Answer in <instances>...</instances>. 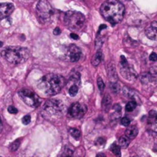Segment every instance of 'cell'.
<instances>
[{"label": "cell", "instance_id": "obj_12", "mask_svg": "<svg viewBox=\"0 0 157 157\" xmlns=\"http://www.w3.org/2000/svg\"><path fill=\"white\" fill-rule=\"evenodd\" d=\"M156 21H154L151 23L150 26L147 27V28H146L145 32H146V36H147L149 39L153 40V41L156 40Z\"/></svg>", "mask_w": 157, "mask_h": 157}, {"label": "cell", "instance_id": "obj_13", "mask_svg": "<svg viewBox=\"0 0 157 157\" xmlns=\"http://www.w3.org/2000/svg\"><path fill=\"white\" fill-rule=\"evenodd\" d=\"M138 134V129L136 126H129L125 131V136H127L129 139H134Z\"/></svg>", "mask_w": 157, "mask_h": 157}, {"label": "cell", "instance_id": "obj_5", "mask_svg": "<svg viewBox=\"0 0 157 157\" xmlns=\"http://www.w3.org/2000/svg\"><path fill=\"white\" fill-rule=\"evenodd\" d=\"M64 21L70 29L79 30L85 23V17L79 11H68L64 15Z\"/></svg>", "mask_w": 157, "mask_h": 157}, {"label": "cell", "instance_id": "obj_20", "mask_svg": "<svg viewBox=\"0 0 157 157\" xmlns=\"http://www.w3.org/2000/svg\"><path fill=\"white\" fill-rule=\"evenodd\" d=\"M77 92H78V86H77V84H71L68 88V93L70 96H76Z\"/></svg>", "mask_w": 157, "mask_h": 157}, {"label": "cell", "instance_id": "obj_40", "mask_svg": "<svg viewBox=\"0 0 157 157\" xmlns=\"http://www.w3.org/2000/svg\"><path fill=\"white\" fill-rule=\"evenodd\" d=\"M2 45V42H0V47H1V46Z\"/></svg>", "mask_w": 157, "mask_h": 157}, {"label": "cell", "instance_id": "obj_23", "mask_svg": "<svg viewBox=\"0 0 157 157\" xmlns=\"http://www.w3.org/2000/svg\"><path fill=\"white\" fill-rule=\"evenodd\" d=\"M136 106V102L135 100L129 101L127 104L126 105V110L127 112H131L134 110Z\"/></svg>", "mask_w": 157, "mask_h": 157}, {"label": "cell", "instance_id": "obj_26", "mask_svg": "<svg viewBox=\"0 0 157 157\" xmlns=\"http://www.w3.org/2000/svg\"><path fill=\"white\" fill-rule=\"evenodd\" d=\"M97 86H98L99 90H100V91H103V89H104L105 87V84L104 83H103V80H102L101 77H100L97 78Z\"/></svg>", "mask_w": 157, "mask_h": 157}, {"label": "cell", "instance_id": "obj_29", "mask_svg": "<svg viewBox=\"0 0 157 157\" xmlns=\"http://www.w3.org/2000/svg\"><path fill=\"white\" fill-rule=\"evenodd\" d=\"M149 119H151V123L155 122V120H156V112L155 110H152V111L149 112Z\"/></svg>", "mask_w": 157, "mask_h": 157}, {"label": "cell", "instance_id": "obj_31", "mask_svg": "<svg viewBox=\"0 0 157 157\" xmlns=\"http://www.w3.org/2000/svg\"><path fill=\"white\" fill-rule=\"evenodd\" d=\"M8 112L11 114H16L18 113V110L13 106H9L8 107Z\"/></svg>", "mask_w": 157, "mask_h": 157}, {"label": "cell", "instance_id": "obj_32", "mask_svg": "<svg viewBox=\"0 0 157 157\" xmlns=\"http://www.w3.org/2000/svg\"><path fill=\"white\" fill-rule=\"evenodd\" d=\"M113 109L116 110V113H119L120 112H121V106H120V105L119 104H114V106H113Z\"/></svg>", "mask_w": 157, "mask_h": 157}, {"label": "cell", "instance_id": "obj_28", "mask_svg": "<svg viewBox=\"0 0 157 157\" xmlns=\"http://www.w3.org/2000/svg\"><path fill=\"white\" fill-rule=\"evenodd\" d=\"M120 123H121L123 126H129V123H130V119H129L128 117H123L122 118L121 120H120Z\"/></svg>", "mask_w": 157, "mask_h": 157}, {"label": "cell", "instance_id": "obj_4", "mask_svg": "<svg viewBox=\"0 0 157 157\" xmlns=\"http://www.w3.org/2000/svg\"><path fill=\"white\" fill-rule=\"evenodd\" d=\"M64 111V105L61 100L51 99L45 102L43 106V113L46 118L54 119L61 116Z\"/></svg>", "mask_w": 157, "mask_h": 157}, {"label": "cell", "instance_id": "obj_16", "mask_svg": "<svg viewBox=\"0 0 157 157\" xmlns=\"http://www.w3.org/2000/svg\"><path fill=\"white\" fill-rule=\"evenodd\" d=\"M80 75L78 72H73L72 74H70L69 77V82L68 83H72V84H77L78 85L80 83Z\"/></svg>", "mask_w": 157, "mask_h": 157}, {"label": "cell", "instance_id": "obj_30", "mask_svg": "<svg viewBox=\"0 0 157 157\" xmlns=\"http://www.w3.org/2000/svg\"><path fill=\"white\" fill-rule=\"evenodd\" d=\"M73 149H71V148L68 147V146H67V147L65 148V149H64V152H63L62 155H71L72 154H73Z\"/></svg>", "mask_w": 157, "mask_h": 157}, {"label": "cell", "instance_id": "obj_15", "mask_svg": "<svg viewBox=\"0 0 157 157\" xmlns=\"http://www.w3.org/2000/svg\"><path fill=\"white\" fill-rule=\"evenodd\" d=\"M103 57V55L102 51H98L96 54H94V55L93 56V57H92V60H91L92 64H93V66H97L102 61Z\"/></svg>", "mask_w": 157, "mask_h": 157}, {"label": "cell", "instance_id": "obj_7", "mask_svg": "<svg viewBox=\"0 0 157 157\" xmlns=\"http://www.w3.org/2000/svg\"><path fill=\"white\" fill-rule=\"evenodd\" d=\"M18 96L25 104L31 107H37L40 104V98L38 95L29 89H21L18 91Z\"/></svg>", "mask_w": 157, "mask_h": 157}, {"label": "cell", "instance_id": "obj_33", "mask_svg": "<svg viewBox=\"0 0 157 157\" xmlns=\"http://www.w3.org/2000/svg\"><path fill=\"white\" fill-rule=\"evenodd\" d=\"M149 59H150L151 61H156V59H157L156 54H155V52H152V54H150V56H149Z\"/></svg>", "mask_w": 157, "mask_h": 157}, {"label": "cell", "instance_id": "obj_41", "mask_svg": "<svg viewBox=\"0 0 157 157\" xmlns=\"http://www.w3.org/2000/svg\"><path fill=\"white\" fill-rule=\"evenodd\" d=\"M126 1H130V0H126Z\"/></svg>", "mask_w": 157, "mask_h": 157}, {"label": "cell", "instance_id": "obj_36", "mask_svg": "<svg viewBox=\"0 0 157 157\" xmlns=\"http://www.w3.org/2000/svg\"><path fill=\"white\" fill-rule=\"evenodd\" d=\"M70 38H72L73 39H78V35L76 34H74V33H71L70 34Z\"/></svg>", "mask_w": 157, "mask_h": 157}, {"label": "cell", "instance_id": "obj_25", "mask_svg": "<svg viewBox=\"0 0 157 157\" xmlns=\"http://www.w3.org/2000/svg\"><path fill=\"white\" fill-rule=\"evenodd\" d=\"M20 143H21V139H17V140L14 141V142L11 144V146H10V149H11V151H15L16 149H18V147H19Z\"/></svg>", "mask_w": 157, "mask_h": 157}, {"label": "cell", "instance_id": "obj_21", "mask_svg": "<svg viewBox=\"0 0 157 157\" xmlns=\"http://www.w3.org/2000/svg\"><path fill=\"white\" fill-rule=\"evenodd\" d=\"M152 74H151V75H149V74L146 73V74H141L140 77H139V79H140V80L143 83H148V82L150 81V80H152Z\"/></svg>", "mask_w": 157, "mask_h": 157}, {"label": "cell", "instance_id": "obj_39", "mask_svg": "<svg viewBox=\"0 0 157 157\" xmlns=\"http://www.w3.org/2000/svg\"><path fill=\"white\" fill-rule=\"evenodd\" d=\"M97 156H105V155L103 153H100V154H98V155H97Z\"/></svg>", "mask_w": 157, "mask_h": 157}, {"label": "cell", "instance_id": "obj_27", "mask_svg": "<svg viewBox=\"0 0 157 157\" xmlns=\"http://www.w3.org/2000/svg\"><path fill=\"white\" fill-rule=\"evenodd\" d=\"M21 122H22L23 124L28 125L31 122V116L30 115H25L21 119Z\"/></svg>", "mask_w": 157, "mask_h": 157}, {"label": "cell", "instance_id": "obj_38", "mask_svg": "<svg viewBox=\"0 0 157 157\" xmlns=\"http://www.w3.org/2000/svg\"><path fill=\"white\" fill-rule=\"evenodd\" d=\"M100 29H99V31H101V30H103V29H105V28H106V25H104V24H103V25H101L100 26Z\"/></svg>", "mask_w": 157, "mask_h": 157}, {"label": "cell", "instance_id": "obj_2", "mask_svg": "<svg viewBox=\"0 0 157 157\" xmlns=\"http://www.w3.org/2000/svg\"><path fill=\"white\" fill-rule=\"evenodd\" d=\"M100 12L106 21L114 25L123 19L125 8L117 0H106L100 6Z\"/></svg>", "mask_w": 157, "mask_h": 157}, {"label": "cell", "instance_id": "obj_9", "mask_svg": "<svg viewBox=\"0 0 157 157\" xmlns=\"http://www.w3.org/2000/svg\"><path fill=\"white\" fill-rule=\"evenodd\" d=\"M87 106L83 103L76 102L74 103L69 108V114L72 117L76 118V119H80L83 117L85 113H87Z\"/></svg>", "mask_w": 157, "mask_h": 157}, {"label": "cell", "instance_id": "obj_18", "mask_svg": "<svg viewBox=\"0 0 157 157\" xmlns=\"http://www.w3.org/2000/svg\"><path fill=\"white\" fill-rule=\"evenodd\" d=\"M123 91V94H124L126 97H128V98L132 99L133 97H134L135 96L134 92H133V90H132V89L129 88V87H124Z\"/></svg>", "mask_w": 157, "mask_h": 157}, {"label": "cell", "instance_id": "obj_10", "mask_svg": "<svg viewBox=\"0 0 157 157\" xmlns=\"http://www.w3.org/2000/svg\"><path fill=\"white\" fill-rule=\"evenodd\" d=\"M81 56V51L75 44H70L67 47V53H66V57L70 62H76L79 61Z\"/></svg>", "mask_w": 157, "mask_h": 157}, {"label": "cell", "instance_id": "obj_35", "mask_svg": "<svg viewBox=\"0 0 157 157\" xmlns=\"http://www.w3.org/2000/svg\"><path fill=\"white\" fill-rule=\"evenodd\" d=\"M60 33H61V29H60V28H58V27H56L54 30V34H55V35H58Z\"/></svg>", "mask_w": 157, "mask_h": 157}, {"label": "cell", "instance_id": "obj_22", "mask_svg": "<svg viewBox=\"0 0 157 157\" xmlns=\"http://www.w3.org/2000/svg\"><path fill=\"white\" fill-rule=\"evenodd\" d=\"M69 132H70V134L75 139H78L80 137V132L77 129L71 128V129H69Z\"/></svg>", "mask_w": 157, "mask_h": 157}, {"label": "cell", "instance_id": "obj_17", "mask_svg": "<svg viewBox=\"0 0 157 157\" xmlns=\"http://www.w3.org/2000/svg\"><path fill=\"white\" fill-rule=\"evenodd\" d=\"M119 147L123 148V149H126V148L128 147V146L129 145V142H130V139L126 136H121V137L119 138Z\"/></svg>", "mask_w": 157, "mask_h": 157}, {"label": "cell", "instance_id": "obj_24", "mask_svg": "<svg viewBox=\"0 0 157 157\" xmlns=\"http://www.w3.org/2000/svg\"><path fill=\"white\" fill-rule=\"evenodd\" d=\"M110 88L113 93H118L120 90V87L117 83H111L110 85Z\"/></svg>", "mask_w": 157, "mask_h": 157}, {"label": "cell", "instance_id": "obj_3", "mask_svg": "<svg viewBox=\"0 0 157 157\" xmlns=\"http://www.w3.org/2000/svg\"><path fill=\"white\" fill-rule=\"evenodd\" d=\"M1 54L2 57L11 64H22L28 60L29 50L21 46H8L2 50Z\"/></svg>", "mask_w": 157, "mask_h": 157}, {"label": "cell", "instance_id": "obj_1", "mask_svg": "<svg viewBox=\"0 0 157 157\" xmlns=\"http://www.w3.org/2000/svg\"><path fill=\"white\" fill-rule=\"evenodd\" d=\"M64 85L65 80L62 76L48 74L40 79L38 83V88L44 95L52 96L61 91Z\"/></svg>", "mask_w": 157, "mask_h": 157}, {"label": "cell", "instance_id": "obj_37", "mask_svg": "<svg viewBox=\"0 0 157 157\" xmlns=\"http://www.w3.org/2000/svg\"><path fill=\"white\" fill-rule=\"evenodd\" d=\"M2 128H3V124H2V119H1V117H0V132H2Z\"/></svg>", "mask_w": 157, "mask_h": 157}, {"label": "cell", "instance_id": "obj_6", "mask_svg": "<svg viewBox=\"0 0 157 157\" xmlns=\"http://www.w3.org/2000/svg\"><path fill=\"white\" fill-rule=\"evenodd\" d=\"M37 16L41 22H47L51 19L54 9L47 0H40L36 7Z\"/></svg>", "mask_w": 157, "mask_h": 157}, {"label": "cell", "instance_id": "obj_14", "mask_svg": "<svg viewBox=\"0 0 157 157\" xmlns=\"http://www.w3.org/2000/svg\"><path fill=\"white\" fill-rule=\"evenodd\" d=\"M112 104V99L110 96V95L106 94L104 96L103 99V101H102V108L103 109V110L106 112L109 111L110 106Z\"/></svg>", "mask_w": 157, "mask_h": 157}, {"label": "cell", "instance_id": "obj_11", "mask_svg": "<svg viewBox=\"0 0 157 157\" xmlns=\"http://www.w3.org/2000/svg\"><path fill=\"white\" fill-rule=\"evenodd\" d=\"M13 4L8 3V2H4L0 3V20L4 19L9 16L12 11H14Z\"/></svg>", "mask_w": 157, "mask_h": 157}, {"label": "cell", "instance_id": "obj_19", "mask_svg": "<svg viewBox=\"0 0 157 157\" xmlns=\"http://www.w3.org/2000/svg\"><path fill=\"white\" fill-rule=\"evenodd\" d=\"M110 150L116 156H120L121 152H120V147L119 145H116V143H113L110 147Z\"/></svg>", "mask_w": 157, "mask_h": 157}, {"label": "cell", "instance_id": "obj_34", "mask_svg": "<svg viewBox=\"0 0 157 157\" xmlns=\"http://www.w3.org/2000/svg\"><path fill=\"white\" fill-rule=\"evenodd\" d=\"M96 143L99 144V145H103V144L105 143V139H103V138H98V139H97V142H96Z\"/></svg>", "mask_w": 157, "mask_h": 157}, {"label": "cell", "instance_id": "obj_8", "mask_svg": "<svg viewBox=\"0 0 157 157\" xmlns=\"http://www.w3.org/2000/svg\"><path fill=\"white\" fill-rule=\"evenodd\" d=\"M120 72L122 76L126 80H132L136 78V73L128 64L124 56H121L120 59Z\"/></svg>", "mask_w": 157, "mask_h": 157}]
</instances>
